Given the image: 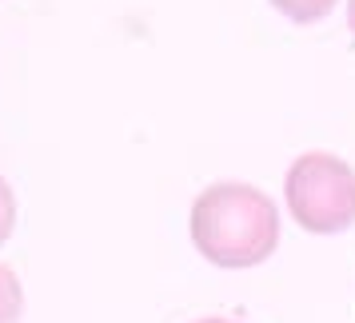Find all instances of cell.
Segmentation results:
<instances>
[{"label":"cell","instance_id":"6","mask_svg":"<svg viewBox=\"0 0 355 323\" xmlns=\"http://www.w3.org/2000/svg\"><path fill=\"white\" fill-rule=\"evenodd\" d=\"M347 28H352V44H355V0H347Z\"/></svg>","mask_w":355,"mask_h":323},{"label":"cell","instance_id":"1","mask_svg":"<svg viewBox=\"0 0 355 323\" xmlns=\"http://www.w3.org/2000/svg\"><path fill=\"white\" fill-rule=\"evenodd\" d=\"M196 252L216 268H256L279 247V208L268 192L240 180L211 184L188 211Z\"/></svg>","mask_w":355,"mask_h":323},{"label":"cell","instance_id":"5","mask_svg":"<svg viewBox=\"0 0 355 323\" xmlns=\"http://www.w3.org/2000/svg\"><path fill=\"white\" fill-rule=\"evenodd\" d=\"M12 227H17V195L8 188V180L0 176V243L12 236Z\"/></svg>","mask_w":355,"mask_h":323},{"label":"cell","instance_id":"7","mask_svg":"<svg viewBox=\"0 0 355 323\" xmlns=\"http://www.w3.org/2000/svg\"><path fill=\"white\" fill-rule=\"evenodd\" d=\"M196 323H236V320H220V315H208V320H196Z\"/></svg>","mask_w":355,"mask_h":323},{"label":"cell","instance_id":"4","mask_svg":"<svg viewBox=\"0 0 355 323\" xmlns=\"http://www.w3.org/2000/svg\"><path fill=\"white\" fill-rule=\"evenodd\" d=\"M24 311V288L8 263H0V323H17Z\"/></svg>","mask_w":355,"mask_h":323},{"label":"cell","instance_id":"3","mask_svg":"<svg viewBox=\"0 0 355 323\" xmlns=\"http://www.w3.org/2000/svg\"><path fill=\"white\" fill-rule=\"evenodd\" d=\"M336 4L339 0H272V8L284 12L291 24H315V20H323Z\"/></svg>","mask_w":355,"mask_h":323},{"label":"cell","instance_id":"2","mask_svg":"<svg viewBox=\"0 0 355 323\" xmlns=\"http://www.w3.org/2000/svg\"><path fill=\"white\" fill-rule=\"evenodd\" d=\"M291 220L311 236H336L355 224V168L331 152L295 156L284 180Z\"/></svg>","mask_w":355,"mask_h":323}]
</instances>
